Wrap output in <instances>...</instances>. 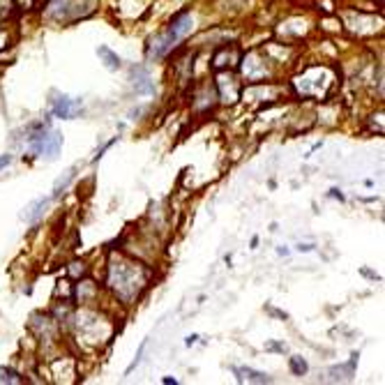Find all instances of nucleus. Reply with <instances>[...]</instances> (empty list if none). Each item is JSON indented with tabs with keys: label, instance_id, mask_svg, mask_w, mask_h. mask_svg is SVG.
I'll list each match as a JSON object with an SVG mask.
<instances>
[{
	"label": "nucleus",
	"instance_id": "f257e3e1",
	"mask_svg": "<svg viewBox=\"0 0 385 385\" xmlns=\"http://www.w3.org/2000/svg\"><path fill=\"white\" fill-rule=\"evenodd\" d=\"M28 148H30V152L37 157L55 159L62 148V136H60V132H55V130H51L49 125L40 122V125H35L30 130V134H28Z\"/></svg>",
	"mask_w": 385,
	"mask_h": 385
},
{
	"label": "nucleus",
	"instance_id": "f03ea898",
	"mask_svg": "<svg viewBox=\"0 0 385 385\" xmlns=\"http://www.w3.org/2000/svg\"><path fill=\"white\" fill-rule=\"evenodd\" d=\"M191 28H194V21H191L189 14H180L175 16L173 21H171L169 30L164 33V35H159L157 40L150 42V51H148V55L150 58H159V55H164L166 51H171L178 42L182 40L185 35H189Z\"/></svg>",
	"mask_w": 385,
	"mask_h": 385
},
{
	"label": "nucleus",
	"instance_id": "7ed1b4c3",
	"mask_svg": "<svg viewBox=\"0 0 385 385\" xmlns=\"http://www.w3.org/2000/svg\"><path fill=\"white\" fill-rule=\"evenodd\" d=\"M83 111V100L81 97H70V95H55L51 102V113L62 120H72Z\"/></svg>",
	"mask_w": 385,
	"mask_h": 385
},
{
	"label": "nucleus",
	"instance_id": "20e7f679",
	"mask_svg": "<svg viewBox=\"0 0 385 385\" xmlns=\"http://www.w3.org/2000/svg\"><path fill=\"white\" fill-rule=\"evenodd\" d=\"M132 85H134L136 95H155V83H152L150 74L143 67H134L132 70Z\"/></svg>",
	"mask_w": 385,
	"mask_h": 385
},
{
	"label": "nucleus",
	"instance_id": "39448f33",
	"mask_svg": "<svg viewBox=\"0 0 385 385\" xmlns=\"http://www.w3.org/2000/svg\"><path fill=\"white\" fill-rule=\"evenodd\" d=\"M49 201H51V196H40V199H35L33 203H28V205L23 208V212H21V219H25V221H37L42 215H44Z\"/></svg>",
	"mask_w": 385,
	"mask_h": 385
},
{
	"label": "nucleus",
	"instance_id": "423d86ee",
	"mask_svg": "<svg viewBox=\"0 0 385 385\" xmlns=\"http://www.w3.org/2000/svg\"><path fill=\"white\" fill-rule=\"evenodd\" d=\"M233 374L235 378L240 383H272V378L263 371H256V369H249V367H233Z\"/></svg>",
	"mask_w": 385,
	"mask_h": 385
},
{
	"label": "nucleus",
	"instance_id": "0eeeda50",
	"mask_svg": "<svg viewBox=\"0 0 385 385\" xmlns=\"http://www.w3.org/2000/svg\"><path fill=\"white\" fill-rule=\"evenodd\" d=\"M97 55L102 58V62H104L106 70H111V72H118V70H120V65H122L120 55L113 53L109 46H100V49H97Z\"/></svg>",
	"mask_w": 385,
	"mask_h": 385
},
{
	"label": "nucleus",
	"instance_id": "6e6552de",
	"mask_svg": "<svg viewBox=\"0 0 385 385\" xmlns=\"http://www.w3.org/2000/svg\"><path fill=\"white\" fill-rule=\"evenodd\" d=\"M74 171L76 169H70V171H65V175H60L58 180H55V185H53V194H51V199H58V196L62 194V189H67V185H70V180L74 178Z\"/></svg>",
	"mask_w": 385,
	"mask_h": 385
},
{
	"label": "nucleus",
	"instance_id": "1a4fd4ad",
	"mask_svg": "<svg viewBox=\"0 0 385 385\" xmlns=\"http://www.w3.org/2000/svg\"><path fill=\"white\" fill-rule=\"evenodd\" d=\"M145 346H148V339H143V341H141L139 350H136V355H134V360H132V365L125 369V374H132V371H134L136 367L141 365V360H143V353H145Z\"/></svg>",
	"mask_w": 385,
	"mask_h": 385
},
{
	"label": "nucleus",
	"instance_id": "9d476101",
	"mask_svg": "<svg viewBox=\"0 0 385 385\" xmlns=\"http://www.w3.org/2000/svg\"><path fill=\"white\" fill-rule=\"evenodd\" d=\"M291 371H293L295 376L307 374V362L302 360V358H291Z\"/></svg>",
	"mask_w": 385,
	"mask_h": 385
},
{
	"label": "nucleus",
	"instance_id": "9b49d317",
	"mask_svg": "<svg viewBox=\"0 0 385 385\" xmlns=\"http://www.w3.org/2000/svg\"><path fill=\"white\" fill-rule=\"evenodd\" d=\"M0 380H10V383H21V378L14 374V371H0Z\"/></svg>",
	"mask_w": 385,
	"mask_h": 385
},
{
	"label": "nucleus",
	"instance_id": "f8f14e48",
	"mask_svg": "<svg viewBox=\"0 0 385 385\" xmlns=\"http://www.w3.org/2000/svg\"><path fill=\"white\" fill-rule=\"evenodd\" d=\"M115 141H118V136H115V139H113V141H109V143H106V145H104V148H102V150H97V155H95V159H92V162H100V157H102V155H104V152H106V150H109V148H111V145H113V143H115Z\"/></svg>",
	"mask_w": 385,
	"mask_h": 385
},
{
	"label": "nucleus",
	"instance_id": "ddd939ff",
	"mask_svg": "<svg viewBox=\"0 0 385 385\" xmlns=\"http://www.w3.org/2000/svg\"><path fill=\"white\" fill-rule=\"evenodd\" d=\"M12 164V155H3L0 157V171L5 169V166H10Z\"/></svg>",
	"mask_w": 385,
	"mask_h": 385
},
{
	"label": "nucleus",
	"instance_id": "4468645a",
	"mask_svg": "<svg viewBox=\"0 0 385 385\" xmlns=\"http://www.w3.org/2000/svg\"><path fill=\"white\" fill-rule=\"evenodd\" d=\"M330 196H332V199H339V201H344V194H341L339 189H330Z\"/></svg>",
	"mask_w": 385,
	"mask_h": 385
},
{
	"label": "nucleus",
	"instance_id": "2eb2a0df",
	"mask_svg": "<svg viewBox=\"0 0 385 385\" xmlns=\"http://www.w3.org/2000/svg\"><path fill=\"white\" fill-rule=\"evenodd\" d=\"M314 245H298V251H311Z\"/></svg>",
	"mask_w": 385,
	"mask_h": 385
},
{
	"label": "nucleus",
	"instance_id": "dca6fc26",
	"mask_svg": "<svg viewBox=\"0 0 385 385\" xmlns=\"http://www.w3.org/2000/svg\"><path fill=\"white\" fill-rule=\"evenodd\" d=\"M196 339H199V337H196V335H189V337H187V341H185V344H187V346H191V344H196Z\"/></svg>",
	"mask_w": 385,
	"mask_h": 385
},
{
	"label": "nucleus",
	"instance_id": "f3484780",
	"mask_svg": "<svg viewBox=\"0 0 385 385\" xmlns=\"http://www.w3.org/2000/svg\"><path fill=\"white\" fill-rule=\"evenodd\" d=\"M268 348H270V350H284L286 346H279V344H268Z\"/></svg>",
	"mask_w": 385,
	"mask_h": 385
},
{
	"label": "nucleus",
	"instance_id": "a211bd4d",
	"mask_svg": "<svg viewBox=\"0 0 385 385\" xmlns=\"http://www.w3.org/2000/svg\"><path fill=\"white\" fill-rule=\"evenodd\" d=\"M277 254H281V256H288V249H286V247H279V249H277Z\"/></svg>",
	"mask_w": 385,
	"mask_h": 385
},
{
	"label": "nucleus",
	"instance_id": "6ab92c4d",
	"mask_svg": "<svg viewBox=\"0 0 385 385\" xmlns=\"http://www.w3.org/2000/svg\"><path fill=\"white\" fill-rule=\"evenodd\" d=\"M164 383H166V385H171V383L175 385V383H178V380H175V378H171V376H166V378H164Z\"/></svg>",
	"mask_w": 385,
	"mask_h": 385
}]
</instances>
